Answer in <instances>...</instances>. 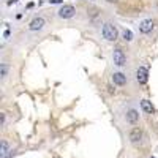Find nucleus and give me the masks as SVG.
Instances as JSON below:
<instances>
[{
    "label": "nucleus",
    "mask_w": 158,
    "mask_h": 158,
    "mask_svg": "<svg viewBox=\"0 0 158 158\" xmlns=\"http://www.w3.org/2000/svg\"><path fill=\"white\" fill-rule=\"evenodd\" d=\"M51 3H62V0H49Z\"/></svg>",
    "instance_id": "obj_16"
},
{
    "label": "nucleus",
    "mask_w": 158,
    "mask_h": 158,
    "mask_svg": "<svg viewBox=\"0 0 158 158\" xmlns=\"http://www.w3.org/2000/svg\"><path fill=\"white\" fill-rule=\"evenodd\" d=\"M120 38L123 40L125 43H131V41H133V38H135V35H133V32H131L130 29H122Z\"/></svg>",
    "instance_id": "obj_11"
},
{
    "label": "nucleus",
    "mask_w": 158,
    "mask_h": 158,
    "mask_svg": "<svg viewBox=\"0 0 158 158\" xmlns=\"http://www.w3.org/2000/svg\"><path fill=\"white\" fill-rule=\"evenodd\" d=\"M138 27H139V33L149 35V33H152L153 29H155V21H153V19H144V21L139 22Z\"/></svg>",
    "instance_id": "obj_5"
},
{
    "label": "nucleus",
    "mask_w": 158,
    "mask_h": 158,
    "mask_svg": "<svg viewBox=\"0 0 158 158\" xmlns=\"http://www.w3.org/2000/svg\"><path fill=\"white\" fill-rule=\"evenodd\" d=\"M57 16L60 19H71L76 16V8L73 5H62L60 10L57 11Z\"/></svg>",
    "instance_id": "obj_3"
},
{
    "label": "nucleus",
    "mask_w": 158,
    "mask_h": 158,
    "mask_svg": "<svg viewBox=\"0 0 158 158\" xmlns=\"http://www.w3.org/2000/svg\"><path fill=\"white\" fill-rule=\"evenodd\" d=\"M18 0H8V5H13V3H16Z\"/></svg>",
    "instance_id": "obj_17"
},
{
    "label": "nucleus",
    "mask_w": 158,
    "mask_h": 158,
    "mask_svg": "<svg viewBox=\"0 0 158 158\" xmlns=\"http://www.w3.org/2000/svg\"><path fill=\"white\" fill-rule=\"evenodd\" d=\"M46 27V19L43 16H36L30 21L29 24V30L30 32H41L43 29Z\"/></svg>",
    "instance_id": "obj_4"
},
{
    "label": "nucleus",
    "mask_w": 158,
    "mask_h": 158,
    "mask_svg": "<svg viewBox=\"0 0 158 158\" xmlns=\"http://www.w3.org/2000/svg\"><path fill=\"white\" fill-rule=\"evenodd\" d=\"M142 136H144V133H142V130H141L139 127L131 128V130H130V133H128V139H130V142H131V144H135V146H138V144L142 141Z\"/></svg>",
    "instance_id": "obj_6"
},
{
    "label": "nucleus",
    "mask_w": 158,
    "mask_h": 158,
    "mask_svg": "<svg viewBox=\"0 0 158 158\" xmlns=\"http://www.w3.org/2000/svg\"><path fill=\"white\" fill-rule=\"evenodd\" d=\"M125 118H127V122H128L130 125H136V123L139 122V112H138L136 109H133V108H130V109L127 111Z\"/></svg>",
    "instance_id": "obj_9"
},
{
    "label": "nucleus",
    "mask_w": 158,
    "mask_h": 158,
    "mask_svg": "<svg viewBox=\"0 0 158 158\" xmlns=\"http://www.w3.org/2000/svg\"><path fill=\"white\" fill-rule=\"evenodd\" d=\"M101 38L104 41H109V43H114L118 40V29L114 22H104L103 27H101Z\"/></svg>",
    "instance_id": "obj_1"
},
{
    "label": "nucleus",
    "mask_w": 158,
    "mask_h": 158,
    "mask_svg": "<svg viewBox=\"0 0 158 158\" xmlns=\"http://www.w3.org/2000/svg\"><path fill=\"white\" fill-rule=\"evenodd\" d=\"M106 2H108V3H117L118 0H106Z\"/></svg>",
    "instance_id": "obj_18"
},
{
    "label": "nucleus",
    "mask_w": 158,
    "mask_h": 158,
    "mask_svg": "<svg viewBox=\"0 0 158 158\" xmlns=\"http://www.w3.org/2000/svg\"><path fill=\"white\" fill-rule=\"evenodd\" d=\"M5 123H6V115L2 114V127H5Z\"/></svg>",
    "instance_id": "obj_15"
},
{
    "label": "nucleus",
    "mask_w": 158,
    "mask_h": 158,
    "mask_svg": "<svg viewBox=\"0 0 158 158\" xmlns=\"http://www.w3.org/2000/svg\"><path fill=\"white\" fill-rule=\"evenodd\" d=\"M141 109L144 114H150V115L155 114V108H153L152 101H149V100H141Z\"/></svg>",
    "instance_id": "obj_10"
},
{
    "label": "nucleus",
    "mask_w": 158,
    "mask_h": 158,
    "mask_svg": "<svg viewBox=\"0 0 158 158\" xmlns=\"http://www.w3.org/2000/svg\"><path fill=\"white\" fill-rule=\"evenodd\" d=\"M8 71H10V65L8 63H2V65H0V77H2V81L6 79Z\"/></svg>",
    "instance_id": "obj_12"
},
{
    "label": "nucleus",
    "mask_w": 158,
    "mask_h": 158,
    "mask_svg": "<svg viewBox=\"0 0 158 158\" xmlns=\"http://www.w3.org/2000/svg\"><path fill=\"white\" fill-rule=\"evenodd\" d=\"M106 89H108V92H109V94H111V95H114V94H115V89H114L112 85H108Z\"/></svg>",
    "instance_id": "obj_14"
},
{
    "label": "nucleus",
    "mask_w": 158,
    "mask_h": 158,
    "mask_svg": "<svg viewBox=\"0 0 158 158\" xmlns=\"http://www.w3.org/2000/svg\"><path fill=\"white\" fill-rule=\"evenodd\" d=\"M135 76H136V81H138L139 85H146L147 81H149V70H147L146 67H139V68L136 70Z\"/></svg>",
    "instance_id": "obj_7"
},
{
    "label": "nucleus",
    "mask_w": 158,
    "mask_h": 158,
    "mask_svg": "<svg viewBox=\"0 0 158 158\" xmlns=\"http://www.w3.org/2000/svg\"><path fill=\"white\" fill-rule=\"evenodd\" d=\"M8 152H10V146H8V142L3 139V141H2V152H0V153H2V158H3Z\"/></svg>",
    "instance_id": "obj_13"
},
{
    "label": "nucleus",
    "mask_w": 158,
    "mask_h": 158,
    "mask_svg": "<svg viewBox=\"0 0 158 158\" xmlns=\"http://www.w3.org/2000/svg\"><path fill=\"white\" fill-rule=\"evenodd\" d=\"M127 82H128V77H127L125 73H122V71H114L112 73V84L114 85L123 87V85H127Z\"/></svg>",
    "instance_id": "obj_8"
},
{
    "label": "nucleus",
    "mask_w": 158,
    "mask_h": 158,
    "mask_svg": "<svg viewBox=\"0 0 158 158\" xmlns=\"http://www.w3.org/2000/svg\"><path fill=\"white\" fill-rule=\"evenodd\" d=\"M111 59H112V63L118 68H122L127 65V54L123 52L122 48H114L111 52Z\"/></svg>",
    "instance_id": "obj_2"
}]
</instances>
